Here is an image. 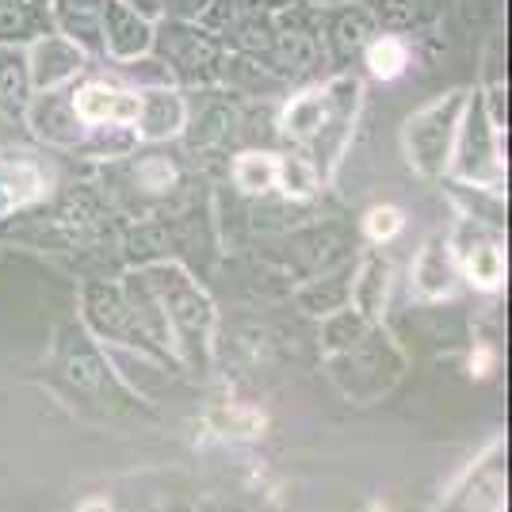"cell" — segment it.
<instances>
[{"label": "cell", "instance_id": "1", "mask_svg": "<svg viewBox=\"0 0 512 512\" xmlns=\"http://www.w3.org/2000/svg\"><path fill=\"white\" fill-rule=\"evenodd\" d=\"M363 88L356 77H333L325 85L302 88L279 107V134L295 146H318V157L310 161L321 180H329L344 157V146L352 142V123L360 111Z\"/></svg>", "mask_w": 512, "mask_h": 512}, {"label": "cell", "instance_id": "2", "mask_svg": "<svg viewBox=\"0 0 512 512\" xmlns=\"http://www.w3.org/2000/svg\"><path fill=\"white\" fill-rule=\"evenodd\" d=\"M138 276L146 279L153 299L161 306V318L169 329L172 356L184 363L188 371H207L214 356V329H218V310L211 295L188 276L184 264L176 260H150L138 268Z\"/></svg>", "mask_w": 512, "mask_h": 512}, {"label": "cell", "instance_id": "3", "mask_svg": "<svg viewBox=\"0 0 512 512\" xmlns=\"http://www.w3.org/2000/svg\"><path fill=\"white\" fill-rule=\"evenodd\" d=\"M501 138H505V127L490 115L482 88L467 92V107H463V119L455 130V146H451L444 176L467 184V188H478V192H497L505 184Z\"/></svg>", "mask_w": 512, "mask_h": 512}, {"label": "cell", "instance_id": "4", "mask_svg": "<svg viewBox=\"0 0 512 512\" xmlns=\"http://www.w3.org/2000/svg\"><path fill=\"white\" fill-rule=\"evenodd\" d=\"M463 107H467V88H451V92L436 96L432 104L409 115L406 127H402V150H406L409 169L432 176V180L448 172V157L451 146H455Z\"/></svg>", "mask_w": 512, "mask_h": 512}, {"label": "cell", "instance_id": "5", "mask_svg": "<svg viewBox=\"0 0 512 512\" xmlns=\"http://www.w3.org/2000/svg\"><path fill=\"white\" fill-rule=\"evenodd\" d=\"M329 363L352 367V371H356L352 383H341L344 394H352L356 402H371V398L386 394V390L394 386V379L402 375V352L394 348L390 337L375 333V325H371L352 348H344V352H337V356H329Z\"/></svg>", "mask_w": 512, "mask_h": 512}, {"label": "cell", "instance_id": "6", "mask_svg": "<svg viewBox=\"0 0 512 512\" xmlns=\"http://www.w3.org/2000/svg\"><path fill=\"white\" fill-rule=\"evenodd\" d=\"M448 241L451 253H455V264H459V276L467 279L470 287H478L486 295L501 291V283H505V249L478 218H463Z\"/></svg>", "mask_w": 512, "mask_h": 512}, {"label": "cell", "instance_id": "7", "mask_svg": "<svg viewBox=\"0 0 512 512\" xmlns=\"http://www.w3.org/2000/svg\"><path fill=\"white\" fill-rule=\"evenodd\" d=\"M81 310H85V325L100 341L127 344V348H138V352L150 356L123 283H88L85 295H81Z\"/></svg>", "mask_w": 512, "mask_h": 512}, {"label": "cell", "instance_id": "8", "mask_svg": "<svg viewBox=\"0 0 512 512\" xmlns=\"http://www.w3.org/2000/svg\"><path fill=\"white\" fill-rule=\"evenodd\" d=\"M27 58V77H31V92H50L81 81L88 73V54L73 39H65L62 31H43L31 43L23 46Z\"/></svg>", "mask_w": 512, "mask_h": 512}, {"label": "cell", "instance_id": "9", "mask_svg": "<svg viewBox=\"0 0 512 512\" xmlns=\"http://www.w3.org/2000/svg\"><path fill=\"white\" fill-rule=\"evenodd\" d=\"M100 39H104V58H111L115 65L146 58L157 46V27L153 16L138 12L127 0H107L104 20H100Z\"/></svg>", "mask_w": 512, "mask_h": 512}, {"label": "cell", "instance_id": "10", "mask_svg": "<svg viewBox=\"0 0 512 512\" xmlns=\"http://www.w3.org/2000/svg\"><path fill=\"white\" fill-rule=\"evenodd\" d=\"M73 85L50 88V92H35L31 104L23 111V123L43 138L46 146H62V150H77L85 142V123L73 111Z\"/></svg>", "mask_w": 512, "mask_h": 512}, {"label": "cell", "instance_id": "11", "mask_svg": "<svg viewBox=\"0 0 512 512\" xmlns=\"http://www.w3.org/2000/svg\"><path fill=\"white\" fill-rule=\"evenodd\" d=\"M165 65L172 69L176 81H214L218 69H222V43L214 39L211 31H199V27H172L169 50H165Z\"/></svg>", "mask_w": 512, "mask_h": 512}, {"label": "cell", "instance_id": "12", "mask_svg": "<svg viewBox=\"0 0 512 512\" xmlns=\"http://www.w3.org/2000/svg\"><path fill=\"white\" fill-rule=\"evenodd\" d=\"M73 96V111L77 119L88 127H107V123H123L134 127V115H138V88L111 85V81H73L69 88Z\"/></svg>", "mask_w": 512, "mask_h": 512}, {"label": "cell", "instance_id": "13", "mask_svg": "<svg viewBox=\"0 0 512 512\" xmlns=\"http://www.w3.org/2000/svg\"><path fill=\"white\" fill-rule=\"evenodd\" d=\"M184 130H188V100L176 88H138V115H134L138 142H169Z\"/></svg>", "mask_w": 512, "mask_h": 512}, {"label": "cell", "instance_id": "14", "mask_svg": "<svg viewBox=\"0 0 512 512\" xmlns=\"http://www.w3.org/2000/svg\"><path fill=\"white\" fill-rule=\"evenodd\" d=\"M455 283H459V264L451 253V241L440 234L425 237V245L413 256V268H409V287L413 295L425 302H440L455 295Z\"/></svg>", "mask_w": 512, "mask_h": 512}, {"label": "cell", "instance_id": "15", "mask_svg": "<svg viewBox=\"0 0 512 512\" xmlns=\"http://www.w3.org/2000/svg\"><path fill=\"white\" fill-rule=\"evenodd\" d=\"M50 192V169L35 153L0 150V214L20 211Z\"/></svg>", "mask_w": 512, "mask_h": 512}, {"label": "cell", "instance_id": "16", "mask_svg": "<svg viewBox=\"0 0 512 512\" xmlns=\"http://www.w3.org/2000/svg\"><path fill=\"white\" fill-rule=\"evenodd\" d=\"M375 35H379V16L371 12V4L348 0V4H333V12H325V46L333 50L337 62L363 54V46Z\"/></svg>", "mask_w": 512, "mask_h": 512}, {"label": "cell", "instance_id": "17", "mask_svg": "<svg viewBox=\"0 0 512 512\" xmlns=\"http://www.w3.org/2000/svg\"><path fill=\"white\" fill-rule=\"evenodd\" d=\"M390 279H394V264L383 253H367L348 279V306L363 321L379 325L386 314V299H390Z\"/></svg>", "mask_w": 512, "mask_h": 512}, {"label": "cell", "instance_id": "18", "mask_svg": "<svg viewBox=\"0 0 512 512\" xmlns=\"http://www.w3.org/2000/svg\"><path fill=\"white\" fill-rule=\"evenodd\" d=\"M451 509H505V455L501 444L486 451V459L463 478V486L448 501Z\"/></svg>", "mask_w": 512, "mask_h": 512}, {"label": "cell", "instance_id": "19", "mask_svg": "<svg viewBox=\"0 0 512 512\" xmlns=\"http://www.w3.org/2000/svg\"><path fill=\"white\" fill-rule=\"evenodd\" d=\"M104 4L107 0H50L54 31H62L65 39H73L85 54H104V39H100Z\"/></svg>", "mask_w": 512, "mask_h": 512}, {"label": "cell", "instance_id": "20", "mask_svg": "<svg viewBox=\"0 0 512 512\" xmlns=\"http://www.w3.org/2000/svg\"><path fill=\"white\" fill-rule=\"evenodd\" d=\"M31 77H27V58L20 43H0V115L4 119H23L31 104Z\"/></svg>", "mask_w": 512, "mask_h": 512}, {"label": "cell", "instance_id": "21", "mask_svg": "<svg viewBox=\"0 0 512 512\" xmlns=\"http://www.w3.org/2000/svg\"><path fill=\"white\" fill-rule=\"evenodd\" d=\"M348 279H352V272H337V276L321 272L314 283H306L299 295H295L299 310L302 314H310V318H325V314H333V310L348 306Z\"/></svg>", "mask_w": 512, "mask_h": 512}, {"label": "cell", "instance_id": "22", "mask_svg": "<svg viewBox=\"0 0 512 512\" xmlns=\"http://www.w3.org/2000/svg\"><path fill=\"white\" fill-rule=\"evenodd\" d=\"M363 62L371 69V77L379 81H398L409 69V46L402 35H375L371 43L363 46Z\"/></svg>", "mask_w": 512, "mask_h": 512}, {"label": "cell", "instance_id": "23", "mask_svg": "<svg viewBox=\"0 0 512 512\" xmlns=\"http://www.w3.org/2000/svg\"><path fill=\"white\" fill-rule=\"evenodd\" d=\"M276 188L287 203H302V199H314L321 188V176L318 169L306 161V157H276Z\"/></svg>", "mask_w": 512, "mask_h": 512}, {"label": "cell", "instance_id": "24", "mask_svg": "<svg viewBox=\"0 0 512 512\" xmlns=\"http://www.w3.org/2000/svg\"><path fill=\"white\" fill-rule=\"evenodd\" d=\"M234 184L245 195H268L276 188V153H241L234 161Z\"/></svg>", "mask_w": 512, "mask_h": 512}, {"label": "cell", "instance_id": "25", "mask_svg": "<svg viewBox=\"0 0 512 512\" xmlns=\"http://www.w3.org/2000/svg\"><path fill=\"white\" fill-rule=\"evenodd\" d=\"M367 329H371V321H363L352 306H341V310L321 318V348L329 356H337V352H344V348H352V344L360 341Z\"/></svg>", "mask_w": 512, "mask_h": 512}, {"label": "cell", "instance_id": "26", "mask_svg": "<svg viewBox=\"0 0 512 512\" xmlns=\"http://www.w3.org/2000/svg\"><path fill=\"white\" fill-rule=\"evenodd\" d=\"M43 31V16H39L35 4H8V0H0V43H31Z\"/></svg>", "mask_w": 512, "mask_h": 512}, {"label": "cell", "instance_id": "27", "mask_svg": "<svg viewBox=\"0 0 512 512\" xmlns=\"http://www.w3.org/2000/svg\"><path fill=\"white\" fill-rule=\"evenodd\" d=\"M188 127H192V146L199 150H207V146H218V142H226L230 134H234V107L226 104H211L203 107V115H195L188 111Z\"/></svg>", "mask_w": 512, "mask_h": 512}, {"label": "cell", "instance_id": "28", "mask_svg": "<svg viewBox=\"0 0 512 512\" xmlns=\"http://www.w3.org/2000/svg\"><path fill=\"white\" fill-rule=\"evenodd\" d=\"M402 226H406V214L394 203H379V207H371V211L363 214V234L371 237L375 245L394 241V237L402 234Z\"/></svg>", "mask_w": 512, "mask_h": 512}, {"label": "cell", "instance_id": "29", "mask_svg": "<svg viewBox=\"0 0 512 512\" xmlns=\"http://www.w3.org/2000/svg\"><path fill=\"white\" fill-rule=\"evenodd\" d=\"M65 375H69V383L77 386V390H96V386L104 383V363H100L96 352H73L65 360Z\"/></svg>", "mask_w": 512, "mask_h": 512}, {"label": "cell", "instance_id": "30", "mask_svg": "<svg viewBox=\"0 0 512 512\" xmlns=\"http://www.w3.org/2000/svg\"><path fill=\"white\" fill-rule=\"evenodd\" d=\"M375 16L390 31H406V27H413V23L421 20V0H383Z\"/></svg>", "mask_w": 512, "mask_h": 512}, {"label": "cell", "instance_id": "31", "mask_svg": "<svg viewBox=\"0 0 512 512\" xmlns=\"http://www.w3.org/2000/svg\"><path fill=\"white\" fill-rule=\"evenodd\" d=\"M172 180H176V169L169 165V157H146L138 165V184L146 192H169Z\"/></svg>", "mask_w": 512, "mask_h": 512}, {"label": "cell", "instance_id": "32", "mask_svg": "<svg viewBox=\"0 0 512 512\" xmlns=\"http://www.w3.org/2000/svg\"><path fill=\"white\" fill-rule=\"evenodd\" d=\"M490 363H493V352H490V348H482L478 356H470V371H474L478 379H486V371H490Z\"/></svg>", "mask_w": 512, "mask_h": 512}, {"label": "cell", "instance_id": "33", "mask_svg": "<svg viewBox=\"0 0 512 512\" xmlns=\"http://www.w3.org/2000/svg\"><path fill=\"white\" fill-rule=\"evenodd\" d=\"M306 4H325V8H333V4H348V0H306Z\"/></svg>", "mask_w": 512, "mask_h": 512}, {"label": "cell", "instance_id": "34", "mask_svg": "<svg viewBox=\"0 0 512 512\" xmlns=\"http://www.w3.org/2000/svg\"><path fill=\"white\" fill-rule=\"evenodd\" d=\"M8 4H35V0H8Z\"/></svg>", "mask_w": 512, "mask_h": 512}]
</instances>
